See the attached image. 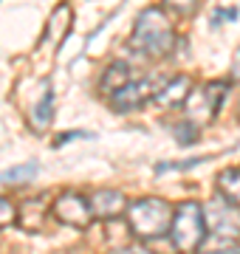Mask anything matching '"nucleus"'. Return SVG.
Masks as SVG:
<instances>
[{
    "label": "nucleus",
    "instance_id": "6e6552de",
    "mask_svg": "<svg viewBox=\"0 0 240 254\" xmlns=\"http://www.w3.org/2000/svg\"><path fill=\"white\" fill-rule=\"evenodd\" d=\"M150 96V85L147 82H124L119 91L111 93V108L119 113H130V110H139Z\"/></svg>",
    "mask_w": 240,
    "mask_h": 254
},
{
    "label": "nucleus",
    "instance_id": "f3484780",
    "mask_svg": "<svg viewBox=\"0 0 240 254\" xmlns=\"http://www.w3.org/2000/svg\"><path fill=\"white\" fill-rule=\"evenodd\" d=\"M14 218H17V209H14V203H11L9 198H0V229L9 226V223H14Z\"/></svg>",
    "mask_w": 240,
    "mask_h": 254
},
{
    "label": "nucleus",
    "instance_id": "0eeeda50",
    "mask_svg": "<svg viewBox=\"0 0 240 254\" xmlns=\"http://www.w3.org/2000/svg\"><path fill=\"white\" fill-rule=\"evenodd\" d=\"M88 203H91V215L102 220H116L127 209V200L119 190H96L88 198Z\"/></svg>",
    "mask_w": 240,
    "mask_h": 254
},
{
    "label": "nucleus",
    "instance_id": "aec40b11",
    "mask_svg": "<svg viewBox=\"0 0 240 254\" xmlns=\"http://www.w3.org/2000/svg\"><path fill=\"white\" fill-rule=\"evenodd\" d=\"M232 79L240 82V48L235 51V63H232Z\"/></svg>",
    "mask_w": 240,
    "mask_h": 254
},
{
    "label": "nucleus",
    "instance_id": "20e7f679",
    "mask_svg": "<svg viewBox=\"0 0 240 254\" xmlns=\"http://www.w3.org/2000/svg\"><path fill=\"white\" fill-rule=\"evenodd\" d=\"M203 220H206V232H209V235L240 240V206L232 203L229 198L215 195V198L203 206Z\"/></svg>",
    "mask_w": 240,
    "mask_h": 254
},
{
    "label": "nucleus",
    "instance_id": "39448f33",
    "mask_svg": "<svg viewBox=\"0 0 240 254\" xmlns=\"http://www.w3.org/2000/svg\"><path fill=\"white\" fill-rule=\"evenodd\" d=\"M226 91H229V85L226 82H209V85H203L201 91H189L186 96V116L189 122H206V119H212L221 108V102L226 99Z\"/></svg>",
    "mask_w": 240,
    "mask_h": 254
},
{
    "label": "nucleus",
    "instance_id": "f8f14e48",
    "mask_svg": "<svg viewBox=\"0 0 240 254\" xmlns=\"http://www.w3.org/2000/svg\"><path fill=\"white\" fill-rule=\"evenodd\" d=\"M124 82H130V65L127 63H113L105 68L102 73V82H99V91L111 96L113 91H119Z\"/></svg>",
    "mask_w": 240,
    "mask_h": 254
},
{
    "label": "nucleus",
    "instance_id": "9b49d317",
    "mask_svg": "<svg viewBox=\"0 0 240 254\" xmlns=\"http://www.w3.org/2000/svg\"><path fill=\"white\" fill-rule=\"evenodd\" d=\"M68 26H71V6H68V3H60L54 9V14H51V20H48L46 40L57 46V43L68 34Z\"/></svg>",
    "mask_w": 240,
    "mask_h": 254
},
{
    "label": "nucleus",
    "instance_id": "f257e3e1",
    "mask_svg": "<svg viewBox=\"0 0 240 254\" xmlns=\"http://www.w3.org/2000/svg\"><path fill=\"white\" fill-rule=\"evenodd\" d=\"M127 226L130 235L139 240H158L170 232L173 223V206L161 198H141L136 203H127Z\"/></svg>",
    "mask_w": 240,
    "mask_h": 254
},
{
    "label": "nucleus",
    "instance_id": "4468645a",
    "mask_svg": "<svg viewBox=\"0 0 240 254\" xmlns=\"http://www.w3.org/2000/svg\"><path fill=\"white\" fill-rule=\"evenodd\" d=\"M218 190L223 198H229L232 203L240 206V167H229L218 175Z\"/></svg>",
    "mask_w": 240,
    "mask_h": 254
},
{
    "label": "nucleus",
    "instance_id": "a211bd4d",
    "mask_svg": "<svg viewBox=\"0 0 240 254\" xmlns=\"http://www.w3.org/2000/svg\"><path fill=\"white\" fill-rule=\"evenodd\" d=\"M164 3L173 11H178V14H192L195 6H198V0H164Z\"/></svg>",
    "mask_w": 240,
    "mask_h": 254
},
{
    "label": "nucleus",
    "instance_id": "1a4fd4ad",
    "mask_svg": "<svg viewBox=\"0 0 240 254\" xmlns=\"http://www.w3.org/2000/svg\"><path fill=\"white\" fill-rule=\"evenodd\" d=\"M189 91H192V79L181 73V76H176V79L170 82L167 88H161L153 99H156L161 108H178V105H184V102H186Z\"/></svg>",
    "mask_w": 240,
    "mask_h": 254
},
{
    "label": "nucleus",
    "instance_id": "7ed1b4c3",
    "mask_svg": "<svg viewBox=\"0 0 240 254\" xmlns=\"http://www.w3.org/2000/svg\"><path fill=\"white\" fill-rule=\"evenodd\" d=\"M173 246L178 252H198L206 237V220H203V209L198 203H184L178 206V212H173V223L170 232Z\"/></svg>",
    "mask_w": 240,
    "mask_h": 254
},
{
    "label": "nucleus",
    "instance_id": "f03ea898",
    "mask_svg": "<svg viewBox=\"0 0 240 254\" xmlns=\"http://www.w3.org/2000/svg\"><path fill=\"white\" fill-rule=\"evenodd\" d=\"M173 43H176V34H173V23L164 14V9L150 6L141 11L133 28V46L147 57H167Z\"/></svg>",
    "mask_w": 240,
    "mask_h": 254
},
{
    "label": "nucleus",
    "instance_id": "2eb2a0df",
    "mask_svg": "<svg viewBox=\"0 0 240 254\" xmlns=\"http://www.w3.org/2000/svg\"><path fill=\"white\" fill-rule=\"evenodd\" d=\"M34 175H37V164L28 161V164H23V167L9 170V173H0V184H26V181H31Z\"/></svg>",
    "mask_w": 240,
    "mask_h": 254
},
{
    "label": "nucleus",
    "instance_id": "6ab92c4d",
    "mask_svg": "<svg viewBox=\"0 0 240 254\" xmlns=\"http://www.w3.org/2000/svg\"><path fill=\"white\" fill-rule=\"evenodd\" d=\"M79 136H85V133H79V130H71V133H60L54 144L60 147V144H65V141H74V138H79Z\"/></svg>",
    "mask_w": 240,
    "mask_h": 254
},
{
    "label": "nucleus",
    "instance_id": "9d476101",
    "mask_svg": "<svg viewBox=\"0 0 240 254\" xmlns=\"http://www.w3.org/2000/svg\"><path fill=\"white\" fill-rule=\"evenodd\" d=\"M46 200L43 198H31V200H26L23 206H20V212H17V223L23 229H28V232H43V226H46Z\"/></svg>",
    "mask_w": 240,
    "mask_h": 254
},
{
    "label": "nucleus",
    "instance_id": "dca6fc26",
    "mask_svg": "<svg viewBox=\"0 0 240 254\" xmlns=\"http://www.w3.org/2000/svg\"><path fill=\"white\" fill-rule=\"evenodd\" d=\"M176 136H178V141L181 144H195V138H198V125L195 122H184L181 127H176Z\"/></svg>",
    "mask_w": 240,
    "mask_h": 254
},
{
    "label": "nucleus",
    "instance_id": "ddd939ff",
    "mask_svg": "<svg viewBox=\"0 0 240 254\" xmlns=\"http://www.w3.org/2000/svg\"><path fill=\"white\" fill-rule=\"evenodd\" d=\"M51 119H54V93H51V88L46 85L43 99L37 102V108L31 110V125H34V130H46V127L51 125Z\"/></svg>",
    "mask_w": 240,
    "mask_h": 254
},
{
    "label": "nucleus",
    "instance_id": "423d86ee",
    "mask_svg": "<svg viewBox=\"0 0 240 254\" xmlns=\"http://www.w3.org/2000/svg\"><path fill=\"white\" fill-rule=\"evenodd\" d=\"M54 218L65 226H74V229H88L91 226V203L85 195L79 192H65L54 200Z\"/></svg>",
    "mask_w": 240,
    "mask_h": 254
}]
</instances>
